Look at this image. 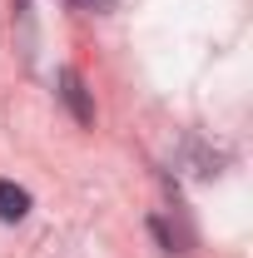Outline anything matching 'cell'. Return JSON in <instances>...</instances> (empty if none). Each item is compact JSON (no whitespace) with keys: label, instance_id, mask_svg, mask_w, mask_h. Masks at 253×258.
Returning a JSON list of instances; mask_svg holds the SVG:
<instances>
[{"label":"cell","instance_id":"obj_1","mask_svg":"<svg viewBox=\"0 0 253 258\" xmlns=\"http://www.w3.org/2000/svg\"><path fill=\"white\" fill-rule=\"evenodd\" d=\"M60 99L70 104V114H75L80 124H90V119H95V104H90V95H85V80H80L75 70H60Z\"/></svg>","mask_w":253,"mask_h":258},{"label":"cell","instance_id":"obj_2","mask_svg":"<svg viewBox=\"0 0 253 258\" xmlns=\"http://www.w3.org/2000/svg\"><path fill=\"white\" fill-rule=\"evenodd\" d=\"M25 214H30V194L20 184H10V179H0V219L5 224H20Z\"/></svg>","mask_w":253,"mask_h":258},{"label":"cell","instance_id":"obj_3","mask_svg":"<svg viewBox=\"0 0 253 258\" xmlns=\"http://www.w3.org/2000/svg\"><path fill=\"white\" fill-rule=\"evenodd\" d=\"M75 5H80V10H109L114 0H75Z\"/></svg>","mask_w":253,"mask_h":258}]
</instances>
